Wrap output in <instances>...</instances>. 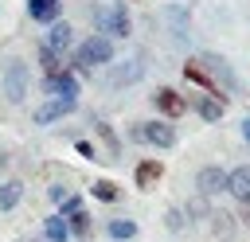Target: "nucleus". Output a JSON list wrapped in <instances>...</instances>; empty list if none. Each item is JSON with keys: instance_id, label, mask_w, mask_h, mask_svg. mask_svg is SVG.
<instances>
[{"instance_id": "20e7f679", "label": "nucleus", "mask_w": 250, "mask_h": 242, "mask_svg": "<svg viewBox=\"0 0 250 242\" xmlns=\"http://www.w3.org/2000/svg\"><path fill=\"white\" fill-rule=\"evenodd\" d=\"M74 105H78V98H59V94H51V98L31 113V121H35V125H51V121H59V117H70Z\"/></svg>"}, {"instance_id": "6e6552de", "label": "nucleus", "mask_w": 250, "mask_h": 242, "mask_svg": "<svg viewBox=\"0 0 250 242\" xmlns=\"http://www.w3.org/2000/svg\"><path fill=\"white\" fill-rule=\"evenodd\" d=\"M152 101H156V109L164 113V117H184L188 113V101H184V94H176V90H168V86H160L156 94H152Z\"/></svg>"}, {"instance_id": "1a4fd4ad", "label": "nucleus", "mask_w": 250, "mask_h": 242, "mask_svg": "<svg viewBox=\"0 0 250 242\" xmlns=\"http://www.w3.org/2000/svg\"><path fill=\"white\" fill-rule=\"evenodd\" d=\"M70 43H74L70 23H66V20H51V23H47V39H43V47H51V51H59V55H62Z\"/></svg>"}, {"instance_id": "5701e85b", "label": "nucleus", "mask_w": 250, "mask_h": 242, "mask_svg": "<svg viewBox=\"0 0 250 242\" xmlns=\"http://www.w3.org/2000/svg\"><path fill=\"white\" fill-rule=\"evenodd\" d=\"M117 195H121V191H117V183H113V180H98V183H94V199H105V203H113Z\"/></svg>"}, {"instance_id": "ddd939ff", "label": "nucleus", "mask_w": 250, "mask_h": 242, "mask_svg": "<svg viewBox=\"0 0 250 242\" xmlns=\"http://www.w3.org/2000/svg\"><path fill=\"white\" fill-rule=\"evenodd\" d=\"M223 191H230L234 199H250V164L227 172V187H223Z\"/></svg>"}, {"instance_id": "f03ea898", "label": "nucleus", "mask_w": 250, "mask_h": 242, "mask_svg": "<svg viewBox=\"0 0 250 242\" xmlns=\"http://www.w3.org/2000/svg\"><path fill=\"white\" fill-rule=\"evenodd\" d=\"M129 137H133V141H148V144H156V148H172V144H176V129H172L168 121H141V125H133Z\"/></svg>"}, {"instance_id": "2eb2a0df", "label": "nucleus", "mask_w": 250, "mask_h": 242, "mask_svg": "<svg viewBox=\"0 0 250 242\" xmlns=\"http://www.w3.org/2000/svg\"><path fill=\"white\" fill-rule=\"evenodd\" d=\"M27 16L47 27L51 20H59V0H27Z\"/></svg>"}, {"instance_id": "412c9836", "label": "nucleus", "mask_w": 250, "mask_h": 242, "mask_svg": "<svg viewBox=\"0 0 250 242\" xmlns=\"http://www.w3.org/2000/svg\"><path fill=\"white\" fill-rule=\"evenodd\" d=\"M66 226H70V234H78V238H86L90 234V215L78 207L74 215H66Z\"/></svg>"}, {"instance_id": "4468645a", "label": "nucleus", "mask_w": 250, "mask_h": 242, "mask_svg": "<svg viewBox=\"0 0 250 242\" xmlns=\"http://www.w3.org/2000/svg\"><path fill=\"white\" fill-rule=\"evenodd\" d=\"M133 176H137V183H141L145 191H152V187L160 183V176H164V164H160V160H141Z\"/></svg>"}, {"instance_id": "aec40b11", "label": "nucleus", "mask_w": 250, "mask_h": 242, "mask_svg": "<svg viewBox=\"0 0 250 242\" xmlns=\"http://www.w3.org/2000/svg\"><path fill=\"white\" fill-rule=\"evenodd\" d=\"M105 234H109L113 242H129V238L137 234V222H133V219H109Z\"/></svg>"}, {"instance_id": "bb28decb", "label": "nucleus", "mask_w": 250, "mask_h": 242, "mask_svg": "<svg viewBox=\"0 0 250 242\" xmlns=\"http://www.w3.org/2000/svg\"><path fill=\"white\" fill-rule=\"evenodd\" d=\"M238 203H242V222L250 226V199H238Z\"/></svg>"}, {"instance_id": "7ed1b4c3", "label": "nucleus", "mask_w": 250, "mask_h": 242, "mask_svg": "<svg viewBox=\"0 0 250 242\" xmlns=\"http://www.w3.org/2000/svg\"><path fill=\"white\" fill-rule=\"evenodd\" d=\"M145 78V62L141 59H125V62H109V86L113 90H129Z\"/></svg>"}, {"instance_id": "f8f14e48", "label": "nucleus", "mask_w": 250, "mask_h": 242, "mask_svg": "<svg viewBox=\"0 0 250 242\" xmlns=\"http://www.w3.org/2000/svg\"><path fill=\"white\" fill-rule=\"evenodd\" d=\"M195 113H199L203 121H223V113H227V98L199 94V98H195Z\"/></svg>"}, {"instance_id": "cd10ccee", "label": "nucleus", "mask_w": 250, "mask_h": 242, "mask_svg": "<svg viewBox=\"0 0 250 242\" xmlns=\"http://www.w3.org/2000/svg\"><path fill=\"white\" fill-rule=\"evenodd\" d=\"M238 129H242V141L250 144V117H242V125H238Z\"/></svg>"}, {"instance_id": "393cba45", "label": "nucleus", "mask_w": 250, "mask_h": 242, "mask_svg": "<svg viewBox=\"0 0 250 242\" xmlns=\"http://www.w3.org/2000/svg\"><path fill=\"white\" fill-rule=\"evenodd\" d=\"M78 152L90 156V160H102V156H94V144H90V141H78Z\"/></svg>"}, {"instance_id": "f3484780", "label": "nucleus", "mask_w": 250, "mask_h": 242, "mask_svg": "<svg viewBox=\"0 0 250 242\" xmlns=\"http://www.w3.org/2000/svg\"><path fill=\"white\" fill-rule=\"evenodd\" d=\"M20 199H23V183L20 180H4L0 183V211H16Z\"/></svg>"}, {"instance_id": "9b49d317", "label": "nucleus", "mask_w": 250, "mask_h": 242, "mask_svg": "<svg viewBox=\"0 0 250 242\" xmlns=\"http://www.w3.org/2000/svg\"><path fill=\"white\" fill-rule=\"evenodd\" d=\"M43 86H47V94H59V98H78V78H74V70L66 66V70H59L55 78H43Z\"/></svg>"}, {"instance_id": "f257e3e1", "label": "nucleus", "mask_w": 250, "mask_h": 242, "mask_svg": "<svg viewBox=\"0 0 250 242\" xmlns=\"http://www.w3.org/2000/svg\"><path fill=\"white\" fill-rule=\"evenodd\" d=\"M74 66H102V62H113V39L109 35H86L74 55H70Z\"/></svg>"}, {"instance_id": "a211bd4d", "label": "nucleus", "mask_w": 250, "mask_h": 242, "mask_svg": "<svg viewBox=\"0 0 250 242\" xmlns=\"http://www.w3.org/2000/svg\"><path fill=\"white\" fill-rule=\"evenodd\" d=\"M43 234H47V242H66V238H70V226H66V219H62V215H47Z\"/></svg>"}, {"instance_id": "423d86ee", "label": "nucleus", "mask_w": 250, "mask_h": 242, "mask_svg": "<svg viewBox=\"0 0 250 242\" xmlns=\"http://www.w3.org/2000/svg\"><path fill=\"white\" fill-rule=\"evenodd\" d=\"M102 27L113 31V39H129V35H133V23H129L125 4H109V8L102 12Z\"/></svg>"}, {"instance_id": "b1692460", "label": "nucleus", "mask_w": 250, "mask_h": 242, "mask_svg": "<svg viewBox=\"0 0 250 242\" xmlns=\"http://www.w3.org/2000/svg\"><path fill=\"white\" fill-rule=\"evenodd\" d=\"M168 230H184V211H168Z\"/></svg>"}, {"instance_id": "a878e982", "label": "nucleus", "mask_w": 250, "mask_h": 242, "mask_svg": "<svg viewBox=\"0 0 250 242\" xmlns=\"http://www.w3.org/2000/svg\"><path fill=\"white\" fill-rule=\"evenodd\" d=\"M47 195L59 203V199H66V187H62V183H55V187H47Z\"/></svg>"}, {"instance_id": "6ab92c4d", "label": "nucleus", "mask_w": 250, "mask_h": 242, "mask_svg": "<svg viewBox=\"0 0 250 242\" xmlns=\"http://www.w3.org/2000/svg\"><path fill=\"white\" fill-rule=\"evenodd\" d=\"M39 66H43V78H55L59 70H66V62H62L59 51H51V47H39Z\"/></svg>"}, {"instance_id": "4be33fe9", "label": "nucleus", "mask_w": 250, "mask_h": 242, "mask_svg": "<svg viewBox=\"0 0 250 242\" xmlns=\"http://www.w3.org/2000/svg\"><path fill=\"white\" fill-rule=\"evenodd\" d=\"M98 137L109 144V160H117V156H121V141H117V133H113L105 121H98Z\"/></svg>"}, {"instance_id": "0eeeda50", "label": "nucleus", "mask_w": 250, "mask_h": 242, "mask_svg": "<svg viewBox=\"0 0 250 242\" xmlns=\"http://www.w3.org/2000/svg\"><path fill=\"white\" fill-rule=\"evenodd\" d=\"M184 78H188V82H195V86H199L203 94L227 98V90H223V86H219V82L211 78V70H207V66H199V59H195V62H184Z\"/></svg>"}, {"instance_id": "dca6fc26", "label": "nucleus", "mask_w": 250, "mask_h": 242, "mask_svg": "<svg viewBox=\"0 0 250 242\" xmlns=\"http://www.w3.org/2000/svg\"><path fill=\"white\" fill-rule=\"evenodd\" d=\"M199 62H203V66H207V70H211V78H215V82H219V86H223V90H227V86H230V82H234V78H230V70H227V62H223V59H219V55H211V51H207V55H203V59H199Z\"/></svg>"}, {"instance_id": "9d476101", "label": "nucleus", "mask_w": 250, "mask_h": 242, "mask_svg": "<svg viewBox=\"0 0 250 242\" xmlns=\"http://www.w3.org/2000/svg\"><path fill=\"white\" fill-rule=\"evenodd\" d=\"M223 187H227V172H223V168H215V164L199 168V176H195V191H199V195H215V191H223Z\"/></svg>"}, {"instance_id": "39448f33", "label": "nucleus", "mask_w": 250, "mask_h": 242, "mask_svg": "<svg viewBox=\"0 0 250 242\" xmlns=\"http://www.w3.org/2000/svg\"><path fill=\"white\" fill-rule=\"evenodd\" d=\"M23 94H27V66L20 59H12V62H4V98L23 101Z\"/></svg>"}]
</instances>
